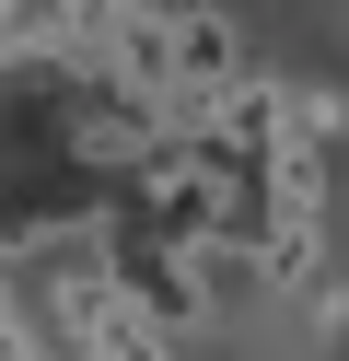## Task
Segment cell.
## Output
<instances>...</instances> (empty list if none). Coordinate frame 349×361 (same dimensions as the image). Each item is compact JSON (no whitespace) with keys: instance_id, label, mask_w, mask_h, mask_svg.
Instances as JSON below:
<instances>
[{"instance_id":"cell-1","label":"cell","mask_w":349,"mask_h":361,"mask_svg":"<svg viewBox=\"0 0 349 361\" xmlns=\"http://www.w3.org/2000/svg\"><path fill=\"white\" fill-rule=\"evenodd\" d=\"M23 326H35V350L59 338L70 361H82V350H105V338L128 326V303H116V280H105V233H93V245H70V257L35 280V314H23Z\"/></svg>"},{"instance_id":"cell-2","label":"cell","mask_w":349,"mask_h":361,"mask_svg":"<svg viewBox=\"0 0 349 361\" xmlns=\"http://www.w3.org/2000/svg\"><path fill=\"white\" fill-rule=\"evenodd\" d=\"M82 361H163V338H140V326H116L105 350H82Z\"/></svg>"}]
</instances>
